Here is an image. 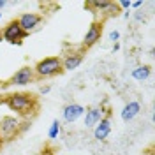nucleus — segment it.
I'll list each match as a JSON object with an SVG mask.
<instances>
[{
  "mask_svg": "<svg viewBox=\"0 0 155 155\" xmlns=\"http://www.w3.org/2000/svg\"><path fill=\"white\" fill-rule=\"evenodd\" d=\"M2 41H4V39H2V30H0V42H2Z\"/></svg>",
  "mask_w": 155,
  "mask_h": 155,
  "instance_id": "obj_22",
  "label": "nucleus"
},
{
  "mask_svg": "<svg viewBox=\"0 0 155 155\" xmlns=\"http://www.w3.org/2000/svg\"><path fill=\"white\" fill-rule=\"evenodd\" d=\"M21 134V120L18 116H4L0 120V137L2 141H11Z\"/></svg>",
  "mask_w": 155,
  "mask_h": 155,
  "instance_id": "obj_3",
  "label": "nucleus"
},
{
  "mask_svg": "<svg viewBox=\"0 0 155 155\" xmlns=\"http://www.w3.org/2000/svg\"><path fill=\"white\" fill-rule=\"evenodd\" d=\"M34 72H35V79H48V78L58 76L64 72L62 69V58L60 57H48L39 60L34 65Z\"/></svg>",
  "mask_w": 155,
  "mask_h": 155,
  "instance_id": "obj_2",
  "label": "nucleus"
},
{
  "mask_svg": "<svg viewBox=\"0 0 155 155\" xmlns=\"http://www.w3.org/2000/svg\"><path fill=\"white\" fill-rule=\"evenodd\" d=\"M49 90H51V87H49V85H44V87H41V88H39V94L46 95V94H49Z\"/></svg>",
  "mask_w": 155,
  "mask_h": 155,
  "instance_id": "obj_18",
  "label": "nucleus"
},
{
  "mask_svg": "<svg viewBox=\"0 0 155 155\" xmlns=\"http://www.w3.org/2000/svg\"><path fill=\"white\" fill-rule=\"evenodd\" d=\"M85 111H87V109L81 106V104L72 102V104H67V106L64 107L62 115H64V120H65L67 124H74L78 118H81V116L85 115Z\"/></svg>",
  "mask_w": 155,
  "mask_h": 155,
  "instance_id": "obj_9",
  "label": "nucleus"
},
{
  "mask_svg": "<svg viewBox=\"0 0 155 155\" xmlns=\"http://www.w3.org/2000/svg\"><path fill=\"white\" fill-rule=\"evenodd\" d=\"M102 37V21H92V25L88 27L87 34H85V37H83V49L85 48H92V46H95L97 42L101 41Z\"/></svg>",
  "mask_w": 155,
  "mask_h": 155,
  "instance_id": "obj_7",
  "label": "nucleus"
},
{
  "mask_svg": "<svg viewBox=\"0 0 155 155\" xmlns=\"http://www.w3.org/2000/svg\"><path fill=\"white\" fill-rule=\"evenodd\" d=\"M58 134H60V122L58 120H53L49 129H48V137L49 139H57Z\"/></svg>",
  "mask_w": 155,
  "mask_h": 155,
  "instance_id": "obj_15",
  "label": "nucleus"
},
{
  "mask_svg": "<svg viewBox=\"0 0 155 155\" xmlns=\"http://www.w3.org/2000/svg\"><path fill=\"white\" fill-rule=\"evenodd\" d=\"M27 37H28V34L19 27L18 19L9 21V23L2 28V39H4L5 42H9V44H18L19 46Z\"/></svg>",
  "mask_w": 155,
  "mask_h": 155,
  "instance_id": "obj_4",
  "label": "nucleus"
},
{
  "mask_svg": "<svg viewBox=\"0 0 155 155\" xmlns=\"http://www.w3.org/2000/svg\"><path fill=\"white\" fill-rule=\"evenodd\" d=\"M118 39H120V32H118V30H111V32H109V41L116 42Z\"/></svg>",
  "mask_w": 155,
  "mask_h": 155,
  "instance_id": "obj_17",
  "label": "nucleus"
},
{
  "mask_svg": "<svg viewBox=\"0 0 155 155\" xmlns=\"http://www.w3.org/2000/svg\"><path fill=\"white\" fill-rule=\"evenodd\" d=\"M5 5H7V2H5V0H0V11L4 9V7H5Z\"/></svg>",
  "mask_w": 155,
  "mask_h": 155,
  "instance_id": "obj_20",
  "label": "nucleus"
},
{
  "mask_svg": "<svg viewBox=\"0 0 155 155\" xmlns=\"http://www.w3.org/2000/svg\"><path fill=\"white\" fill-rule=\"evenodd\" d=\"M139 111H141V104L137 101H130V102H127L125 106H124L120 116H122L124 122H130V120H134L136 116L139 115Z\"/></svg>",
  "mask_w": 155,
  "mask_h": 155,
  "instance_id": "obj_13",
  "label": "nucleus"
},
{
  "mask_svg": "<svg viewBox=\"0 0 155 155\" xmlns=\"http://www.w3.org/2000/svg\"><path fill=\"white\" fill-rule=\"evenodd\" d=\"M35 79V72H34V67H28V65H25V67L18 69L11 79L7 81V85H14V87H25V85H30L32 81Z\"/></svg>",
  "mask_w": 155,
  "mask_h": 155,
  "instance_id": "obj_6",
  "label": "nucleus"
},
{
  "mask_svg": "<svg viewBox=\"0 0 155 155\" xmlns=\"http://www.w3.org/2000/svg\"><path fill=\"white\" fill-rule=\"evenodd\" d=\"M5 106L9 107L11 111H16L19 116L28 118V116L35 115L39 109V101L35 95H32L28 92H16L11 94L4 99Z\"/></svg>",
  "mask_w": 155,
  "mask_h": 155,
  "instance_id": "obj_1",
  "label": "nucleus"
},
{
  "mask_svg": "<svg viewBox=\"0 0 155 155\" xmlns=\"http://www.w3.org/2000/svg\"><path fill=\"white\" fill-rule=\"evenodd\" d=\"M0 19H2V12H0Z\"/></svg>",
  "mask_w": 155,
  "mask_h": 155,
  "instance_id": "obj_24",
  "label": "nucleus"
},
{
  "mask_svg": "<svg viewBox=\"0 0 155 155\" xmlns=\"http://www.w3.org/2000/svg\"><path fill=\"white\" fill-rule=\"evenodd\" d=\"M41 21H42V16L37 14V12H23V14L18 18L19 27L25 30L28 35H30L32 30H35L39 25H41Z\"/></svg>",
  "mask_w": 155,
  "mask_h": 155,
  "instance_id": "obj_8",
  "label": "nucleus"
},
{
  "mask_svg": "<svg viewBox=\"0 0 155 155\" xmlns=\"http://www.w3.org/2000/svg\"><path fill=\"white\" fill-rule=\"evenodd\" d=\"M109 132H111V118H109V113H107V115L94 127V137H95L97 141H106Z\"/></svg>",
  "mask_w": 155,
  "mask_h": 155,
  "instance_id": "obj_10",
  "label": "nucleus"
},
{
  "mask_svg": "<svg viewBox=\"0 0 155 155\" xmlns=\"http://www.w3.org/2000/svg\"><path fill=\"white\" fill-rule=\"evenodd\" d=\"M116 5L122 7V9H125V11H129L130 9V5H132V2H130V0H122V2H118Z\"/></svg>",
  "mask_w": 155,
  "mask_h": 155,
  "instance_id": "obj_16",
  "label": "nucleus"
},
{
  "mask_svg": "<svg viewBox=\"0 0 155 155\" xmlns=\"http://www.w3.org/2000/svg\"><path fill=\"white\" fill-rule=\"evenodd\" d=\"M150 74H152L150 65H139V67L132 69V78H134L136 81H145V79L150 78Z\"/></svg>",
  "mask_w": 155,
  "mask_h": 155,
  "instance_id": "obj_14",
  "label": "nucleus"
},
{
  "mask_svg": "<svg viewBox=\"0 0 155 155\" xmlns=\"http://www.w3.org/2000/svg\"><path fill=\"white\" fill-rule=\"evenodd\" d=\"M85 9H90L94 12L104 14V16H118V5L115 2H107V0H95V2H87Z\"/></svg>",
  "mask_w": 155,
  "mask_h": 155,
  "instance_id": "obj_5",
  "label": "nucleus"
},
{
  "mask_svg": "<svg viewBox=\"0 0 155 155\" xmlns=\"http://www.w3.org/2000/svg\"><path fill=\"white\" fill-rule=\"evenodd\" d=\"M130 7H134V9H137V7H141V2H132V5Z\"/></svg>",
  "mask_w": 155,
  "mask_h": 155,
  "instance_id": "obj_19",
  "label": "nucleus"
},
{
  "mask_svg": "<svg viewBox=\"0 0 155 155\" xmlns=\"http://www.w3.org/2000/svg\"><path fill=\"white\" fill-rule=\"evenodd\" d=\"M113 49H115V51H118V49H120V44H118V42H115V46H113Z\"/></svg>",
  "mask_w": 155,
  "mask_h": 155,
  "instance_id": "obj_21",
  "label": "nucleus"
},
{
  "mask_svg": "<svg viewBox=\"0 0 155 155\" xmlns=\"http://www.w3.org/2000/svg\"><path fill=\"white\" fill-rule=\"evenodd\" d=\"M83 62V51H74V53H69L67 57L62 60V69L64 71H74L81 65Z\"/></svg>",
  "mask_w": 155,
  "mask_h": 155,
  "instance_id": "obj_12",
  "label": "nucleus"
},
{
  "mask_svg": "<svg viewBox=\"0 0 155 155\" xmlns=\"http://www.w3.org/2000/svg\"><path fill=\"white\" fill-rule=\"evenodd\" d=\"M2 143H4V141H2V137H0V146H2Z\"/></svg>",
  "mask_w": 155,
  "mask_h": 155,
  "instance_id": "obj_23",
  "label": "nucleus"
},
{
  "mask_svg": "<svg viewBox=\"0 0 155 155\" xmlns=\"http://www.w3.org/2000/svg\"><path fill=\"white\" fill-rule=\"evenodd\" d=\"M104 118V109H102V106L99 107H88L87 111H85V125H87V129H90V127H95L101 120Z\"/></svg>",
  "mask_w": 155,
  "mask_h": 155,
  "instance_id": "obj_11",
  "label": "nucleus"
}]
</instances>
